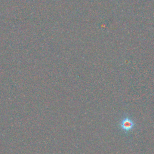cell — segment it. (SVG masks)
<instances>
[{"label": "cell", "instance_id": "obj_1", "mask_svg": "<svg viewBox=\"0 0 154 154\" xmlns=\"http://www.w3.org/2000/svg\"><path fill=\"white\" fill-rule=\"evenodd\" d=\"M135 125L134 121L128 117H125L123 118L120 123V127L125 132H129L131 131Z\"/></svg>", "mask_w": 154, "mask_h": 154}]
</instances>
